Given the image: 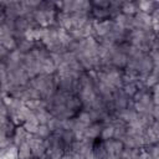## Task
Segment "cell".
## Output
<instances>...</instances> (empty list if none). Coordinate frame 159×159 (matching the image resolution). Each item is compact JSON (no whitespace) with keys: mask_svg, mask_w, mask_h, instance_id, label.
Returning <instances> with one entry per match:
<instances>
[{"mask_svg":"<svg viewBox=\"0 0 159 159\" xmlns=\"http://www.w3.org/2000/svg\"><path fill=\"white\" fill-rule=\"evenodd\" d=\"M15 159H34V152H32V145L27 140L22 142L20 145L16 147V153H15Z\"/></svg>","mask_w":159,"mask_h":159,"instance_id":"cell-3","label":"cell"},{"mask_svg":"<svg viewBox=\"0 0 159 159\" xmlns=\"http://www.w3.org/2000/svg\"><path fill=\"white\" fill-rule=\"evenodd\" d=\"M103 125H104V123H102V122H92L91 124H88L84 128V130H83L84 139H87V140H94V139L99 138Z\"/></svg>","mask_w":159,"mask_h":159,"instance_id":"cell-2","label":"cell"},{"mask_svg":"<svg viewBox=\"0 0 159 159\" xmlns=\"http://www.w3.org/2000/svg\"><path fill=\"white\" fill-rule=\"evenodd\" d=\"M150 93H152V97L154 99V103L159 104V83H157L155 86H153L150 88Z\"/></svg>","mask_w":159,"mask_h":159,"instance_id":"cell-7","label":"cell"},{"mask_svg":"<svg viewBox=\"0 0 159 159\" xmlns=\"http://www.w3.org/2000/svg\"><path fill=\"white\" fill-rule=\"evenodd\" d=\"M104 145H106L107 153L109 155H112V157H116V158H120V155L125 150V143L120 138L109 139V140L104 142Z\"/></svg>","mask_w":159,"mask_h":159,"instance_id":"cell-1","label":"cell"},{"mask_svg":"<svg viewBox=\"0 0 159 159\" xmlns=\"http://www.w3.org/2000/svg\"><path fill=\"white\" fill-rule=\"evenodd\" d=\"M92 7L109 10L112 7V0H91Z\"/></svg>","mask_w":159,"mask_h":159,"instance_id":"cell-6","label":"cell"},{"mask_svg":"<svg viewBox=\"0 0 159 159\" xmlns=\"http://www.w3.org/2000/svg\"><path fill=\"white\" fill-rule=\"evenodd\" d=\"M150 19H152V22L159 24V1H157V6L150 14Z\"/></svg>","mask_w":159,"mask_h":159,"instance_id":"cell-8","label":"cell"},{"mask_svg":"<svg viewBox=\"0 0 159 159\" xmlns=\"http://www.w3.org/2000/svg\"><path fill=\"white\" fill-rule=\"evenodd\" d=\"M150 55H152V57H153V60H154L155 65H157V66H159V48H158V50H155V51H153Z\"/></svg>","mask_w":159,"mask_h":159,"instance_id":"cell-10","label":"cell"},{"mask_svg":"<svg viewBox=\"0 0 159 159\" xmlns=\"http://www.w3.org/2000/svg\"><path fill=\"white\" fill-rule=\"evenodd\" d=\"M60 159H73V153L70 150H66L60 155Z\"/></svg>","mask_w":159,"mask_h":159,"instance_id":"cell-9","label":"cell"},{"mask_svg":"<svg viewBox=\"0 0 159 159\" xmlns=\"http://www.w3.org/2000/svg\"><path fill=\"white\" fill-rule=\"evenodd\" d=\"M99 138H101L103 142H107V140H109V139L116 138V127H114V124H113L112 122L106 123V124L103 125Z\"/></svg>","mask_w":159,"mask_h":159,"instance_id":"cell-4","label":"cell"},{"mask_svg":"<svg viewBox=\"0 0 159 159\" xmlns=\"http://www.w3.org/2000/svg\"><path fill=\"white\" fill-rule=\"evenodd\" d=\"M52 134H53V132H52V129L50 128L48 123H46V124H39V125H37V129H36V133H35V135H36L39 139L43 140V142H45L46 139H48Z\"/></svg>","mask_w":159,"mask_h":159,"instance_id":"cell-5","label":"cell"}]
</instances>
